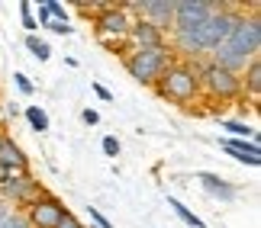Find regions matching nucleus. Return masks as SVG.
I'll return each instance as SVG.
<instances>
[{"instance_id": "20e7f679", "label": "nucleus", "mask_w": 261, "mask_h": 228, "mask_svg": "<svg viewBox=\"0 0 261 228\" xmlns=\"http://www.w3.org/2000/svg\"><path fill=\"white\" fill-rule=\"evenodd\" d=\"M123 64H126V71L133 74L139 84H155L158 77L168 71V64H174V52H171V45L142 48V52H126Z\"/></svg>"}, {"instance_id": "ddd939ff", "label": "nucleus", "mask_w": 261, "mask_h": 228, "mask_svg": "<svg viewBox=\"0 0 261 228\" xmlns=\"http://www.w3.org/2000/svg\"><path fill=\"white\" fill-rule=\"evenodd\" d=\"M219 145H223L226 151L236 157V161H242L248 167H258L261 164V148H258V142H248V138H223Z\"/></svg>"}, {"instance_id": "393cba45", "label": "nucleus", "mask_w": 261, "mask_h": 228, "mask_svg": "<svg viewBox=\"0 0 261 228\" xmlns=\"http://www.w3.org/2000/svg\"><path fill=\"white\" fill-rule=\"evenodd\" d=\"M87 212H90V222H94L97 228H113V225L103 219V212H97V209H87Z\"/></svg>"}, {"instance_id": "4be33fe9", "label": "nucleus", "mask_w": 261, "mask_h": 228, "mask_svg": "<svg viewBox=\"0 0 261 228\" xmlns=\"http://www.w3.org/2000/svg\"><path fill=\"white\" fill-rule=\"evenodd\" d=\"M19 16H23V26L26 29H36V16H33V4H19Z\"/></svg>"}, {"instance_id": "6e6552de", "label": "nucleus", "mask_w": 261, "mask_h": 228, "mask_svg": "<svg viewBox=\"0 0 261 228\" xmlns=\"http://www.w3.org/2000/svg\"><path fill=\"white\" fill-rule=\"evenodd\" d=\"M97 36L100 39H126L129 29H133V19H129V10L126 7H103L97 13Z\"/></svg>"}, {"instance_id": "4468645a", "label": "nucleus", "mask_w": 261, "mask_h": 228, "mask_svg": "<svg viewBox=\"0 0 261 228\" xmlns=\"http://www.w3.org/2000/svg\"><path fill=\"white\" fill-rule=\"evenodd\" d=\"M200 183H203V190L210 196H216V200H223V203H232L236 196H239L232 186H229L223 177H216V174H200Z\"/></svg>"}, {"instance_id": "f03ea898", "label": "nucleus", "mask_w": 261, "mask_h": 228, "mask_svg": "<svg viewBox=\"0 0 261 228\" xmlns=\"http://www.w3.org/2000/svg\"><path fill=\"white\" fill-rule=\"evenodd\" d=\"M236 19H239V13L236 10H213L200 26H194V29H174L171 32V42H174V48L184 58H194V55H213L219 45L226 42V36L232 32V26H236ZM171 48V52H174Z\"/></svg>"}, {"instance_id": "9b49d317", "label": "nucleus", "mask_w": 261, "mask_h": 228, "mask_svg": "<svg viewBox=\"0 0 261 228\" xmlns=\"http://www.w3.org/2000/svg\"><path fill=\"white\" fill-rule=\"evenodd\" d=\"M129 45H133V52H142V48H162L168 45L165 42V29H158L152 23H145V19H139V23H133V29H129Z\"/></svg>"}, {"instance_id": "412c9836", "label": "nucleus", "mask_w": 261, "mask_h": 228, "mask_svg": "<svg viewBox=\"0 0 261 228\" xmlns=\"http://www.w3.org/2000/svg\"><path fill=\"white\" fill-rule=\"evenodd\" d=\"M45 10H48V19H52V23H55V19H58V23H68V19H65V7L58 4V0H45Z\"/></svg>"}, {"instance_id": "a211bd4d", "label": "nucleus", "mask_w": 261, "mask_h": 228, "mask_svg": "<svg viewBox=\"0 0 261 228\" xmlns=\"http://www.w3.org/2000/svg\"><path fill=\"white\" fill-rule=\"evenodd\" d=\"M26 48L39 58V61H48V55H52V48H48L45 42H39L36 36H26Z\"/></svg>"}, {"instance_id": "9d476101", "label": "nucleus", "mask_w": 261, "mask_h": 228, "mask_svg": "<svg viewBox=\"0 0 261 228\" xmlns=\"http://www.w3.org/2000/svg\"><path fill=\"white\" fill-rule=\"evenodd\" d=\"M142 13L145 23H152L158 29H171L174 23V0H139V4H129Z\"/></svg>"}, {"instance_id": "a878e982", "label": "nucleus", "mask_w": 261, "mask_h": 228, "mask_svg": "<svg viewBox=\"0 0 261 228\" xmlns=\"http://www.w3.org/2000/svg\"><path fill=\"white\" fill-rule=\"evenodd\" d=\"M13 81H16V87H19V90H23V93H33V81H29L26 74H16Z\"/></svg>"}, {"instance_id": "6ab92c4d", "label": "nucleus", "mask_w": 261, "mask_h": 228, "mask_svg": "<svg viewBox=\"0 0 261 228\" xmlns=\"http://www.w3.org/2000/svg\"><path fill=\"white\" fill-rule=\"evenodd\" d=\"M223 128H229V132H236V135H245L248 142H255V128H252V125H245V122H239V119H226Z\"/></svg>"}, {"instance_id": "dca6fc26", "label": "nucleus", "mask_w": 261, "mask_h": 228, "mask_svg": "<svg viewBox=\"0 0 261 228\" xmlns=\"http://www.w3.org/2000/svg\"><path fill=\"white\" fill-rule=\"evenodd\" d=\"M168 206H171V209L177 212V219H180V222H187L190 228H206V225H203V219H200V215H194V212H190L180 200H174V196H168Z\"/></svg>"}, {"instance_id": "f3484780", "label": "nucleus", "mask_w": 261, "mask_h": 228, "mask_svg": "<svg viewBox=\"0 0 261 228\" xmlns=\"http://www.w3.org/2000/svg\"><path fill=\"white\" fill-rule=\"evenodd\" d=\"M26 119L36 132H48V116H45L42 106H26Z\"/></svg>"}, {"instance_id": "7ed1b4c3", "label": "nucleus", "mask_w": 261, "mask_h": 228, "mask_svg": "<svg viewBox=\"0 0 261 228\" xmlns=\"http://www.w3.org/2000/svg\"><path fill=\"white\" fill-rule=\"evenodd\" d=\"M158 93L171 103H190L200 96V77H197V68L190 61H174L168 64V71L155 81Z\"/></svg>"}, {"instance_id": "0eeeda50", "label": "nucleus", "mask_w": 261, "mask_h": 228, "mask_svg": "<svg viewBox=\"0 0 261 228\" xmlns=\"http://www.w3.org/2000/svg\"><path fill=\"white\" fill-rule=\"evenodd\" d=\"M23 215H26L29 228H58V222L68 215V209H65L62 200H55V196L42 193V196H36V200L26 206Z\"/></svg>"}, {"instance_id": "bb28decb", "label": "nucleus", "mask_w": 261, "mask_h": 228, "mask_svg": "<svg viewBox=\"0 0 261 228\" xmlns=\"http://www.w3.org/2000/svg\"><path fill=\"white\" fill-rule=\"evenodd\" d=\"M45 29H52V32H58V36L71 32V26H68V23H45Z\"/></svg>"}, {"instance_id": "c756f323", "label": "nucleus", "mask_w": 261, "mask_h": 228, "mask_svg": "<svg viewBox=\"0 0 261 228\" xmlns=\"http://www.w3.org/2000/svg\"><path fill=\"white\" fill-rule=\"evenodd\" d=\"M10 209H13V206H7L4 200H0V222H4V219H7V212H10Z\"/></svg>"}, {"instance_id": "b1692460", "label": "nucleus", "mask_w": 261, "mask_h": 228, "mask_svg": "<svg viewBox=\"0 0 261 228\" xmlns=\"http://www.w3.org/2000/svg\"><path fill=\"white\" fill-rule=\"evenodd\" d=\"M58 228H84V222H81V219H77V215H71V212H68V215H65V219H62V222H58Z\"/></svg>"}, {"instance_id": "1a4fd4ad", "label": "nucleus", "mask_w": 261, "mask_h": 228, "mask_svg": "<svg viewBox=\"0 0 261 228\" xmlns=\"http://www.w3.org/2000/svg\"><path fill=\"white\" fill-rule=\"evenodd\" d=\"M213 10H219V4H213V0H174L171 29H194V26L203 23Z\"/></svg>"}, {"instance_id": "423d86ee", "label": "nucleus", "mask_w": 261, "mask_h": 228, "mask_svg": "<svg viewBox=\"0 0 261 228\" xmlns=\"http://www.w3.org/2000/svg\"><path fill=\"white\" fill-rule=\"evenodd\" d=\"M36 196H42V186H39L36 177H29L26 171H19V174H0V200H4L7 206L13 203V209L16 206H26L36 200Z\"/></svg>"}, {"instance_id": "c85d7f7f", "label": "nucleus", "mask_w": 261, "mask_h": 228, "mask_svg": "<svg viewBox=\"0 0 261 228\" xmlns=\"http://www.w3.org/2000/svg\"><path fill=\"white\" fill-rule=\"evenodd\" d=\"M94 93L100 96V100H113V93H110L107 87H100V84H94Z\"/></svg>"}, {"instance_id": "f8f14e48", "label": "nucleus", "mask_w": 261, "mask_h": 228, "mask_svg": "<svg viewBox=\"0 0 261 228\" xmlns=\"http://www.w3.org/2000/svg\"><path fill=\"white\" fill-rule=\"evenodd\" d=\"M29 161H26V154H23V148H19L10 135L0 132V171L4 174H19V171H26Z\"/></svg>"}, {"instance_id": "aec40b11", "label": "nucleus", "mask_w": 261, "mask_h": 228, "mask_svg": "<svg viewBox=\"0 0 261 228\" xmlns=\"http://www.w3.org/2000/svg\"><path fill=\"white\" fill-rule=\"evenodd\" d=\"M0 228H29L23 209H10V212H7V219L0 222Z\"/></svg>"}, {"instance_id": "39448f33", "label": "nucleus", "mask_w": 261, "mask_h": 228, "mask_svg": "<svg viewBox=\"0 0 261 228\" xmlns=\"http://www.w3.org/2000/svg\"><path fill=\"white\" fill-rule=\"evenodd\" d=\"M197 77H200V93L213 96L219 103H229V100L242 96V77L226 71V68H216V64L197 68Z\"/></svg>"}, {"instance_id": "2eb2a0df", "label": "nucleus", "mask_w": 261, "mask_h": 228, "mask_svg": "<svg viewBox=\"0 0 261 228\" xmlns=\"http://www.w3.org/2000/svg\"><path fill=\"white\" fill-rule=\"evenodd\" d=\"M239 77H242V93H248L252 100H258L261 96V58L248 61L245 74H239Z\"/></svg>"}, {"instance_id": "cd10ccee", "label": "nucleus", "mask_w": 261, "mask_h": 228, "mask_svg": "<svg viewBox=\"0 0 261 228\" xmlns=\"http://www.w3.org/2000/svg\"><path fill=\"white\" fill-rule=\"evenodd\" d=\"M81 119H84L87 125H97V122H100V113H94V110H84V113H81Z\"/></svg>"}, {"instance_id": "f257e3e1", "label": "nucleus", "mask_w": 261, "mask_h": 228, "mask_svg": "<svg viewBox=\"0 0 261 228\" xmlns=\"http://www.w3.org/2000/svg\"><path fill=\"white\" fill-rule=\"evenodd\" d=\"M258 52H261V19H258V13H248V16L239 13L232 32H229L226 42L213 52V61L210 64L239 74V71L248 68V61H255Z\"/></svg>"}, {"instance_id": "5701e85b", "label": "nucleus", "mask_w": 261, "mask_h": 228, "mask_svg": "<svg viewBox=\"0 0 261 228\" xmlns=\"http://www.w3.org/2000/svg\"><path fill=\"white\" fill-rule=\"evenodd\" d=\"M103 154H107V157H116V154H119V142H116L113 135L103 138Z\"/></svg>"}]
</instances>
